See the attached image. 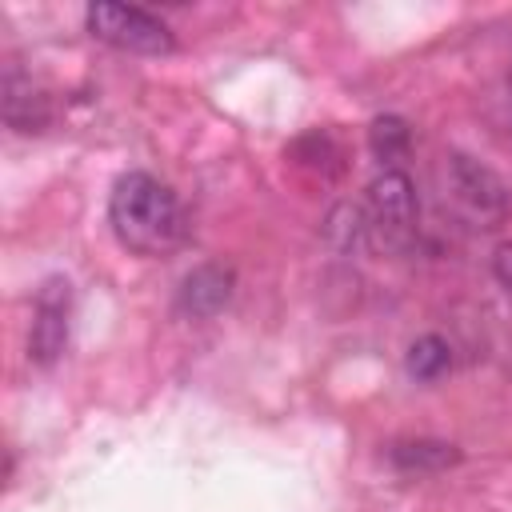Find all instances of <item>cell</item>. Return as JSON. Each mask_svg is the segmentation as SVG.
I'll return each instance as SVG.
<instances>
[{"mask_svg": "<svg viewBox=\"0 0 512 512\" xmlns=\"http://www.w3.org/2000/svg\"><path fill=\"white\" fill-rule=\"evenodd\" d=\"M108 220L116 240L140 256H164L184 240V208L176 192L148 172H128L116 180Z\"/></svg>", "mask_w": 512, "mask_h": 512, "instance_id": "obj_1", "label": "cell"}, {"mask_svg": "<svg viewBox=\"0 0 512 512\" xmlns=\"http://www.w3.org/2000/svg\"><path fill=\"white\" fill-rule=\"evenodd\" d=\"M416 188L400 168H384L372 184H368V200H364V228L368 240L380 252H408L416 240Z\"/></svg>", "mask_w": 512, "mask_h": 512, "instance_id": "obj_2", "label": "cell"}, {"mask_svg": "<svg viewBox=\"0 0 512 512\" xmlns=\"http://www.w3.org/2000/svg\"><path fill=\"white\" fill-rule=\"evenodd\" d=\"M444 180H448V200L476 228H496L512 212L508 184L492 168H484L480 160H472L464 152H448L444 156Z\"/></svg>", "mask_w": 512, "mask_h": 512, "instance_id": "obj_3", "label": "cell"}, {"mask_svg": "<svg viewBox=\"0 0 512 512\" xmlns=\"http://www.w3.org/2000/svg\"><path fill=\"white\" fill-rule=\"evenodd\" d=\"M88 20V32L120 52H136V56H168L176 48V36L172 28L144 12V8H132V4H92L84 12Z\"/></svg>", "mask_w": 512, "mask_h": 512, "instance_id": "obj_4", "label": "cell"}, {"mask_svg": "<svg viewBox=\"0 0 512 512\" xmlns=\"http://www.w3.org/2000/svg\"><path fill=\"white\" fill-rule=\"evenodd\" d=\"M68 312H72V292L68 280L52 276L40 284L36 292V308H32V332H28V360L48 368L56 364V356L68 344Z\"/></svg>", "mask_w": 512, "mask_h": 512, "instance_id": "obj_5", "label": "cell"}, {"mask_svg": "<svg viewBox=\"0 0 512 512\" xmlns=\"http://www.w3.org/2000/svg\"><path fill=\"white\" fill-rule=\"evenodd\" d=\"M232 288H236V272L220 260H208V264H196L184 280H180V292H176V308L192 320H212L216 312L228 308L232 300Z\"/></svg>", "mask_w": 512, "mask_h": 512, "instance_id": "obj_6", "label": "cell"}, {"mask_svg": "<svg viewBox=\"0 0 512 512\" xmlns=\"http://www.w3.org/2000/svg\"><path fill=\"white\" fill-rule=\"evenodd\" d=\"M4 120L16 132H44L48 124V96L16 64L4 68Z\"/></svg>", "mask_w": 512, "mask_h": 512, "instance_id": "obj_7", "label": "cell"}, {"mask_svg": "<svg viewBox=\"0 0 512 512\" xmlns=\"http://www.w3.org/2000/svg\"><path fill=\"white\" fill-rule=\"evenodd\" d=\"M388 460L408 476H432V472L452 468L460 460V452L452 444H444V440H424L420 436V440H396L388 448Z\"/></svg>", "mask_w": 512, "mask_h": 512, "instance_id": "obj_8", "label": "cell"}, {"mask_svg": "<svg viewBox=\"0 0 512 512\" xmlns=\"http://www.w3.org/2000/svg\"><path fill=\"white\" fill-rule=\"evenodd\" d=\"M404 364H408V376H416V380L432 384V380H440V376L452 368V348H448V340H444V336L428 332V336L412 340V348H408Z\"/></svg>", "mask_w": 512, "mask_h": 512, "instance_id": "obj_9", "label": "cell"}, {"mask_svg": "<svg viewBox=\"0 0 512 512\" xmlns=\"http://www.w3.org/2000/svg\"><path fill=\"white\" fill-rule=\"evenodd\" d=\"M368 144H372V152H376L380 164H396L412 148V128L400 116H380L368 128Z\"/></svg>", "mask_w": 512, "mask_h": 512, "instance_id": "obj_10", "label": "cell"}, {"mask_svg": "<svg viewBox=\"0 0 512 512\" xmlns=\"http://www.w3.org/2000/svg\"><path fill=\"white\" fill-rule=\"evenodd\" d=\"M492 272H496V280L512 292V244H500V248H496V256H492Z\"/></svg>", "mask_w": 512, "mask_h": 512, "instance_id": "obj_11", "label": "cell"}, {"mask_svg": "<svg viewBox=\"0 0 512 512\" xmlns=\"http://www.w3.org/2000/svg\"><path fill=\"white\" fill-rule=\"evenodd\" d=\"M504 92H508V104H512V72H508V84H504Z\"/></svg>", "mask_w": 512, "mask_h": 512, "instance_id": "obj_12", "label": "cell"}]
</instances>
